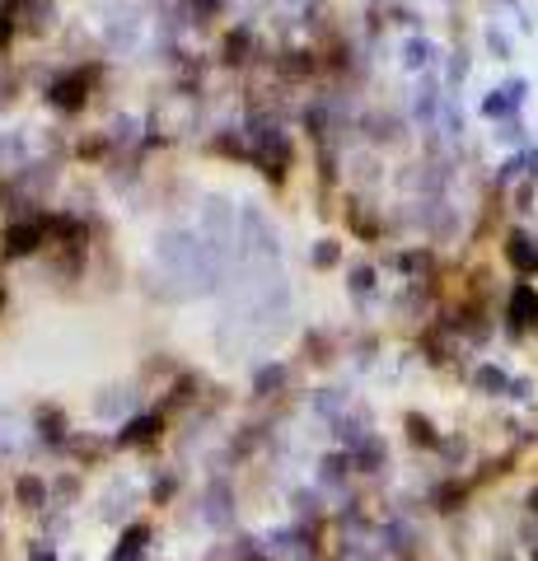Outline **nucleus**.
I'll return each instance as SVG.
<instances>
[{
	"label": "nucleus",
	"mask_w": 538,
	"mask_h": 561,
	"mask_svg": "<svg viewBox=\"0 0 538 561\" xmlns=\"http://www.w3.org/2000/svg\"><path fill=\"white\" fill-rule=\"evenodd\" d=\"M510 262H520V267H538V248H534V239H524V234L510 239Z\"/></svg>",
	"instance_id": "obj_1"
},
{
	"label": "nucleus",
	"mask_w": 538,
	"mask_h": 561,
	"mask_svg": "<svg viewBox=\"0 0 538 561\" xmlns=\"http://www.w3.org/2000/svg\"><path fill=\"white\" fill-rule=\"evenodd\" d=\"M510 309H515V318H520V323H529V318L538 314V295L529 290V285H520V290H515V300H510Z\"/></svg>",
	"instance_id": "obj_2"
}]
</instances>
